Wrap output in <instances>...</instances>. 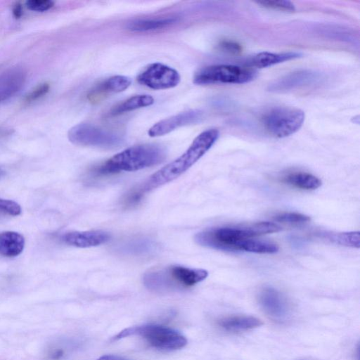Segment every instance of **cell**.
<instances>
[{"instance_id": "obj_10", "label": "cell", "mask_w": 360, "mask_h": 360, "mask_svg": "<svg viewBox=\"0 0 360 360\" xmlns=\"http://www.w3.org/2000/svg\"><path fill=\"white\" fill-rule=\"evenodd\" d=\"M323 79V75L313 70H300L288 73L269 84L273 92H284L317 84Z\"/></svg>"}, {"instance_id": "obj_33", "label": "cell", "mask_w": 360, "mask_h": 360, "mask_svg": "<svg viewBox=\"0 0 360 360\" xmlns=\"http://www.w3.org/2000/svg\"><path fill=\"white\" fill-rule=\"evenodd\" d=\"M4 175V172L0 169V178Z\"/></svg>"}, {"instance_id": "obj_24", "label": "cell", "mask_w": 360, "mask_h": 360, "mask_svg": "<svg viewBox=\"0 0 360 360\" xmlns=\"http://www.w3.org/2000/svg\"><path fill=\"white\" fill-rule=\"evenodd\" d=\"M321 236L331 241L332 243L340 245L354 248H359L360 246L359 231L324 233H321Z\"/></svg>"}, {"instance_id": "obj_12", "label": "cell", "mask_w": 360, "mask_h": 360, "mask_svg": "<svg viewBox=\"0 0 360 360\" xmlns=\"http://www.w3.org/2000/svg\"><path fill=\"white\" fill-rule=\"evenodd\" d=\"M259 303L271 318L284 320L289 314V305L282 294L271 287H265L259 293Z\"/></svg>"}, {"instance_id": "obj_6", "label": "cell", "mask_w": 360, "mask_h": 360, "mask_svg": "<svg viewBox=\"0 0 360 360\" xmlns=\"http://www.w3.org/2000/svg\"><path fill=\"white\" fill-rule=\"evenodd\" d=\"M304 112L298 108L277 106L266 111L261 122L266 131L276 138H285L297 132L304 121Z\"/></svg>"}, {"instance_id": "obj_26", "label": "cell", "mask_w": 360, "mask_h": 360, "mask_svg": "<svg viewBox=\"0 0 360 360\" xmlns=\"http://www.w3.org/2000/svg\"><path fill=\"white\" fill-rule=\"evenodd\" d=\"M257 3L263 7L281 11L292 12L295 10L294 4L288 1H261Z\"/></svg>"}, {"instance_id": "obj_30", "label": "cell", "mask_w": 360, "mask_h": 360, "mask_svg": "<svg viewBox=\"0 0 360 360\" xmlns=\"http://www.w3.org/2000/svg\"><path fill=\"white\" fill-rule=\"evenodd\" d=\"M219 47L222 51L233 54L240 53L242 50V47L238 43L231 40L221 41Z\"/></svg>"}, {"instance_id": "obj_21", "label": "cell", "mask_w": 360, "mask_h": 360, "mask_svg": "<svg viewBox=\"0 0 360 360\" xmlns=\"http://www.w3.org/2000/svg\"><path fill=\"white\" fill-rule=\"evenodd\" d=\"M236 251H245L260 254H274L278 251L277 244L267 240L255 238L243 239L237 242L235 246Z\"/></svg>"}, {"instance_id": "obj_19", "label": "cell", "mask_w": 360, "mask_h": 360, "mask_svg": "<svg viewBox=\"0 0 360 360\" xmlns=\"http://www.w3.org/2000/svg\"><path fill=\"white\" fill-rule=\"evenodd\" d=\"M25 238L15 231L0 233V255L13 257L19 255L25 247Z\"/></svg>"}, {"instance_id": "obj_28", "label": "cell", "mask_w": 360, "mask_h": 360, "mask_svg": "<svg viewBox=\"0 0 360 360\" xmlns=\"http://www.w3.org/2000/svg\"><path fill=\"white\" fill-rule=\"evenodd\" d=\"M49 88L50 86L46 82L39 84L26 95L25 101L27 103H31L38 100L47 94L49 91Z\"/></svg>"}, {"instance_id": "obj_16", "label": "cell", "mask_w": 360, "mask_h": 360, "mask_svg": "<svg viewBox=\"0 0 360 360\" xmlns=\"http://www.w3.org/2000/svg\"><path fill=\"white\" fill-rule=\"evenodd\" d=\"M131 84V79L127 76H112L100 83L88 94L90 101L98 100L100 97L111 93H119L126 90Z\"/></svg>"}, {"instance_id": "obj_20", "label": "cell", "mask_w": 360, "mask_h": 360, "mask_svg": "<svg viewBox=\"0 0 360 360\" xmlns=\"http://www.w3.org/2000/svg\"><path fill=\"white\" fill-rule=\"evenodd\" d=\"M282 181L303 190H315L322 184V181L319 177L305 172L288 173L283 176Z\"/></svg>"}, {"instance_id": "obj_9", "label": "cell", "mask_w": 360, "mask_h": 360, "mask_svg": "<svg viewBox=\"0 0 360 360\" xmlns=\"http://www.w3.org/2000/svg\"><path fill=\"white\" fill-rule=\"evenodd\" d=\"M137 81L151 89H167L176 86L181 76L175 69L160 63L148 65L139 73Z\"/></svg>"}, {"instance_id": "obj_29", "label": "cell", "mask_w": 360, "mask_h": 360, "mask_svg": "<svg viewBox=\"0 0 360 360\" xmlns=\"http://www.w3.org/2000/svg\"><path fill=\"white\" fill-rule=\"evenodd\" d=\"M54 2L51 0H29L26 1L28 9L36 12H44L51 8Z\"/></svg>"}, {"instance_id": "obj_15", "label": "cell", "mask_w": 360, "mask_h": 360, "mask_svg": "<svg viewBox=\"0 0 360 360\" xmlns=\"http://www.w3.org/2000/svg\"><path fill=\"white\" fill-rule=\"evenodd\" d=\"M156 248L155 242L145 237H135L118 243L116 250L120 254L129 256H145L150 255Z\"/></svg>"}, {"instance_id": "obj_31", "label": "cell", "mask_w": 360, "mask_h": 360, "mask_svg": "<svg viewBox=\"0 0 360 360\" xmlns=\"http://www.w3.org/2000/svg\"><path fill=\"white\" fill-rule=\"evenodd\" d=\"M13 14L15 18H20L22 15V8L21 4L17 3L13 8Z\"/></svg>"}, {"instance_id": "obj_17", "label": "cell", "mask_w": 360, "mask_h": 360, "mask_svg": "<svg viewBox=\"0 0 360 360\" xmlns=\"http://www.w3.org/2000/svg\"><path fill=\"white\" fill-rule=\"evenodd\" d=\"M302 54L297 52L270 53L261 52L253 56L248 62L251 67L264 68L285 61L300 58Z\"/></svg>"}, {"instance_id": "obj_18", "label": "cell", "mask_w": 360, "mask_h": 360, "mask_svg": "<svg viewBox=\"0 0 360 360\" xmlns=\"http://www.w3.org/2000/svg\"><path fill=\"white\" fill-rule=\"evenodd\" d=\"M218 325L229 332H242L259 327L262 322L252 316H233L219 320Z\"/></svg>"}, {"instance_id": "obj_7", "label": "cell", "mask_w": 360, "mask_h": 360, "mask_svg": "<svg viewBox=\"0 0 360 360\" xmlns=\"http://www.w3.org/2000/svg\"><path fill=\"white\" fill-rule=\"evenodd\" d=\"M257 77V71L232 65H214L198 70L193 79L198 85L245 84Z\"/></svg>"}, {"instance_id": "obj_8", "label": "cell", "mask_w": 360, "mask_h": 360, "mask_svg": "<svg viewBox=\"0 0 360 360\" xmlns=\"http://www.w3.org/2000/svg\"><path fill=\"white\" fill-rule=\"evenodd\" d=\"M68 136L70 141L75 145L103 149L119 147L124 142V138L120 134L87 123H80L72 127Z\"/></svg>"}, {"instance_id": "obj_14", "label": "cell", "mask_w": 360, "mask_h": 360, "mask_svg": "<svg viewBox=\"0 0 360 360\" xmlns=\"http://www.w3.org/2000/svg\"><path fill=\"white\" fill-rule=\"evenodd\" d=\"M25 79V72L19 68L0 74V103L15 94L22 87Z\"/></svg>"}, {"instance_id": "obj_22", "label": "cell", "mask_w": 360, "mask_h": 360, "mask_svg": "<svg viewBox=\"0 0 360 360\" xmlns=\"http://www.w3.org/2000/svg\"><path fill=\"white\" fill-rule=\"evenodd\" d=\"M153 103L154 98L150 95H136L115 106L111 110L110 114L112 115H118L136 109L150 106Z\"/></svg>"}, {"instance_id": "obj_4", "label": "cell", "mask_w": 360, "mask_h": 360, "mask_svg": "<svg viewBox=\"0 0 360 360\" xmlns=\"http://www.w3.org/2000/svg\"><path fill=\"white\" fill-rule=\"evenodd\" d=\"M208 272L202 269L170 266L146 273L144 285L156 292H167L189 288L205 280Z\"/></svg>"}, {"instance_id": "obj_2", "label": "cell", "mask_w": 360, "mask_h": 360, "mask_svg": "<svg viewBox=\"0 0 360 360\" xmlns=\"http://www.w3.org/2000/svg\"><path fill=\"white\" fill-rule=\"evenodd\" d=\"M166 155L165 148L159 144L134 146L94 167L89 173L93 178H101L121 172H134L162 162Z\"/></svg>"}, {"instance_id": "obj_11", "label": "cell", "mask_w": 360, "mask_h": 360, "mask_svg": "<svg viewBox=\"0 0 360 360\" xmlns=\"http://www.w3.org/2000/svg\"><path fill=\"white\" fill-rule=\"evenodd\" d=\"M203 117L200 110H190L163 119L154 124L148 131L150 137L167 134L181 127L198 122Z\"/></svg>"}, {"instance_id": "obj_13", "label": "cell", "mask_w": 360, "mask_h": 360, "mask_svg": "<svg viewBox=\"0 0 360 360\" xmlns=\"http://www.w3.org/2000/svg\"><path fill=\"white\" fill-rule=\"evenodd\" d=\"M108 233L101 231H71L61 236L66 244L77 248H90L106 243L110 239Z\"/></svg>"}, {"instance_id": "obj_1", "label": "cell", "mask_w": 360, "mask_h": 360, "mask_svg": "<svg viewBox=\"0 0 360 360\" xmlns=\"http://www.w3.org/2000/svg\"><path fill=\"white\" fill-rule=\"evenodd\" d=\"M219 136V130L214 128L201 132L181 156L129 192L124 199V204L126 206H133L139 203L146 193L179 177L212 148Z\"/></svg>"}, {"instance_id": "obj_32", "label": "cell", "mask_w": 360, "mask_h": 360, "mask_svg": "<svg viewBox=\"0 0 360 360\" xmlns=\"http://www.w3.org/2000/svg\"><path fill=\"white\" fill-rule=\"evenodd\" d=\"M96 360H128L122 356L113 354H107L102 356L97 359Z\"/></svg>"}, {"instance_id": "obj_5", "label": "cell", "mask_w": 360, "mask_h": 360, "mask_svg": "<svg viewBox=\"0 0 360 360\" xmlns=\"http://www.w3.org/2000/svg\"><path fill=\"white\" fill-rule=\"evenodd\" d=\"M137 335L145 339L153 347L161 350H176L187 344L186 338L177 330L160 325H143L125 328L113 336L112 341Z\"/></svg>"}, {"instance_id": "obj_23", "label": "cell", "mask_w": 360, "mask_h": 360, "mask_svg": "<svg viewBox=\"0 0 360 360\" xmlns=\"http://www.w3.org/2000/svg\"><path fill=\"white\" fill-rule=\"evenodd\" d=\"M178 21L176 17H167L157 19L140 20L130 22L127 29L131 32H148L163 29Z\"/></svg>"}, {"instance_id": "obj_25", "label": "cell", "mask_w": 360, "mask_h": 360, "mask_svg": "<svg viewBox=\"0 0 360 360\" xmlns=\"http://www.w3.org/2000/svg\"><path fill=\"white\" fill-rule=\"evenodd\" d=\"M274 220L283 224L300 225L309 221L310 217L298 212H283L276 215Z\"/></svg>"}, {"instance_id": "obj_3", "label": "cell", "mask_w": 360, "mask_h": 360, "mask_svg": "<svg viewBox=\"0 0 360 360\" xmlns=\"http://www.w3.org/2000/svg\"><path fill=\"white\" fill-rule=\"evenodd\" d=\"M281 227L276 223L259 221L247 226H224L207 229L197 233L195 242L200 245L222 251H236L237 242L246 238L278 232Z\"/></svg>"}, {"instance_id": "obj_27", "label": "cell", "mask_w": 360, "mask_h": 360, "mask_svg": "<svg viewBox=\"0 0 360 360\" xmlns=\"http://www.w3.org/2000/svg\"><path fill=\"white\" fill-rule=\"evenodd\" d=\"M21 213L18 203L11 200L0 198V214L18 216Z\"/></svg>"}]
</instances>
